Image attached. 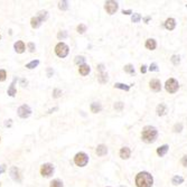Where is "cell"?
Here are the masks:
<instances>
[{
  "mask_svg": "<svg viewBox=\"0 0 187 187\" xmlns=\"http://www.w3.org/2000/svg\"><path fill=\"white\" fill-rule=\"evenodd\" d=\"M140 19H141V15L140 14H133L132 15V18H131L132 22H139Z\"/></svg>",
  "mask_w": 187,
  "mask_h": 187,
  "instance_id": "30",
  "label": "cell"
},
{
  "mask_svg": "<svg viewBox=\"0 0 187 187\" xmlns=\"http://www.w3.org/2000/svg\"><path fill=\"white\" fill-rule=\"evenodd\" d=\"M152 184H154V178L147 171H140L136 176L137 187H151Z\"/></svg>",
  "mask_w": 187,
  "mask_h": 187,
  "instance_id": "1",
  "label": "cell"
},
{
  "mask_svg": "<svg viewBox=\"0 0 187 187\" xmlns=\"http://www.w3.org/2000/svg\"><path fill=\"white\" fill-rule=\"evenodd\" d=\"M157 136H158V131L155 127H151V125H146L145 128L142 129V132H141V137H142V140L147 142V144H151L156 140Z\"/></svg>",
  "mask_w": 187,
  "mask_h": 187,
  "instance_id": "2",
  "label": "cell"
},
{
  "mask_svg": "<svg viewBox=\"0 0 187 187\" xmlns=\"http://www.w3.org/2000/svg\"><path fill=\"white\" fill-rule=\"evenodd\" d=\"M87 161H89V157L85 152H79L74 157V163L76 166L84 167L87 164Z\"/></svg>",
  "mask_w": 187,
  "mask_h": 187,
  "instance_id": "5",
  "label": "cell"
},
{
  "mask_svg": "<svg viewBox=\"0 0 187 187\" xmlns=\"http://www.w3.org/2000/svg\"><path fill=\"white\" fill-rule=\"evenodd\" d=\"M140 71H141V73H146V71H147V66H146V65H142L141 68H140Z\"/></svg>",
  "mask_w": 187,
  "mask_h": 187,
  "instance_id": "41",
  "label": "cell"
},
{
  "mask_svg": "<svg viewBox=\"0 0 187 187\" xmlns=\"http://www.w3.org/2000/svg\"><path fill=\"white\" fill-rule=\"evenodd\" d=\"M149 85H150V89H151L152 91H155V92H159V91L161 90V83H160V81L157 80V79L151 80V81L149 82Z\"/></svg>",
  "mask_w": 187,
  "mask_h": 187,
  "instance_id": "10",
  "label": "cell"
},
{
  "mask_svg": "<svg viewBox=\"0 0 187 187\" xmlns=\"http://www.w3.org/2000/svg\"><path fill=\"white\" fill-rule=\"evenodd\" d=\"M55 53L58 57H66L67 54H68V46L64 43H58L56 46H55Z\"/></svg>",
  "mask_w": 187,
  "mask_h": 187,
  "instance_id": "4",
  "label": "cell"
},
{
  "mask_svg": "<svg viewBox=\"0 0 187 187\" xmlns=\"http://www.w3.org/2000/svg\"><path fill=\"white\" fill-rule=\"evenodd\" d=\"M15 51L17 53H19V54H21V53H24V51H25V44L21 42V41H18V42L15 43Z\"/></svg>",
  "mask_w": 187,
  "mask_h": 187,
  "instance_id": "15",
  "label": "cell"
},
{
  "mask_svg": "<svg viewBox=\"0 0 187 187\" xmlns=\"http://www.w3.org/2000/svg\"><path fill=\"white\" fill-rule=\"evenodd\" d=\"M98 80H99L100 83H106V82H108V74L105 72L100 73L99 76H98Z\"/></svg>",
  "mask_w": 187,
  "mask_h": 187,
  "instance_id": "21",
  "label": "cell"
},
{
  "mask_svg": "<svg viewBox=\"0 0 187 187\" xmlns=\"http://www.w3.org/2000/svg\"><path fill=\"white\" fill-rule=\"evenodd\" d=\"M118 8H119V5L115 1H111L110 0V1H106L104 3V9L106 10V12L109 15H113L115 11L118 10Z\"/></svg>",
  "mask_w": 187,
  "mask_h": 187,
  "instance_id": "7",
  "label": "cell"
},
{
  "mask_svg": "<svg viewBox=\"0 0 187 187\" xmlns=\"http://www.w3.org/2000/svg\"><path fill=\"white\" fill-rule=\"evenodd\" d=\"M76 30H77V33H80V34H83L84 31H86V26L83 25V24H80V25L76 27Z\"/></svg>",
  "mask_w": 187,
  "mask_h": 187,
  "instance_id": "29",
  "label": "cell"
},
{
  "mask_svg": "<svg viewBox=\"0 0 187 187\" xmlns=\"http://www.w3.org/2000/svg\"><path fill=\"white\" fill-rule=\"evenodd\" d=\"M149 19H150V17H146V18H145V21L147 22V21L149 20Z\"/></svg>",
  "mask_w": 187,
  "mask_h": 187,
  "instance_id": "47",
  "label": "cell"
},
{
  "mask_svg": "<svg viewBox=\"0 0 187 187\" xmlns=\"http://www.w3.org/2000/svg\"><path fill=\"white\" fill-rule=\"evenodd\" d=\"M125 72L129 73V74H135V67L131 64H128L125 66Z\"/></svg>",
  "mask_w": 187,
  "mask_h": 187,
  "instance_id": "27",
  "label": "cell"
},
{
  "mask_svg": "<svg viewBox=\"0 0 187 187\" xmlns=\"http://www.w3.org/2000/svg\"><path fill=\"white\" fill-rule=\"evenodd\" d=\"M84 62H85V58L83 56H76L75 57V64H82L83 65Z\"/></svg>",
  "mask_w": 187,
  "mask_h": 187,
  "instance_id": "33",
  "label": "cell"
},
{
  "mask_svg": "<svg viewBox=\"0 0 187 187\" xmlns=\"http://www.w3.org/2000/svg\"><path fill=\"white\" fill-rule=\"evenodd\" d=\"M58 8L61 10H66L68 8V2L67 1H60L58 2Z\"/></svg>",
  "mask_w": 187,
  "mask_h": 187,
  "instance_id": "26",
  "label": "cell"
},
{
  "mask_svg": "<svg viewBox=\"0 0 187 187\" xmlns=\"http://www.w3.org/2000/svg\"><path fill=\"white\" fill-rule=\"evenodd\" d=\"M96 71H99L100 73H103L104 72V65H103V64H100V65H98V67H96Z\"/></svg>",
  "mask_w": 187,
  "mask_h": 187,
  "instance_id": "38",
  "label": "cell"
},
{
  "mask_svg": "<svg viewBox=\"0 0 187 187\" xmlns=\"http://www.w3.org/2000/svg\"><path fill=\"white\" fill-rule=\"evenodd\" d=\"M131 155V150L128 148V147H123V148H121V150H120V157L122 158V159H128L129 157Z\"/></svg>",
  "mask_w": 187,
  "mask_h": 187,
  "instance_id": "12",
  "label": "cell"
},
{
  "mask_svg": "<svg viewBox=\"0 0 187 187\" xmlns=\"http://www.w3.org/2000/svg\"><path fill=\"white\" fill-rule=\"evenodd\" d=\"M115 110L121 111V110L123 109V103H122V102H117V103L115 104Z\"/></svg>",
  "mask_w": 187,
  "mask_h": 187,
  "instance_id": "36",
  "label": "cell"
},
{
  "mask_svg": "<svg viewBox=\"0 0 187 187\" xmlns=\"http://www.w3.org/2000/svg\"><path fill=\"white\" fill-rule=\"evenodd\" d=\"M15 82H16V79L12 81L10 87L8 89V94H9L10 96H15V95H16V93H17V91H16V89H15Z\"/></svg>",
  "mask_w": 187,
  "mask_h": 187,
  "instance_id": "22",
  "label": "cell"
},
{
  "mask_svg": "<svg viewBox=\"0 0 187 187\" xmlns=\"http://www.w3.org/2000/svg\"><path fill=\"white\" fill-rule=\"evenodd\" d=\"M106 152H108L106 146H104V145L98 146V148H96V155H98V156L102 157V156H104V155H106Z\"/></svg>",
  "mask_w": 187,
  "mask_h": 187,
  "instance_id": "14",
  "label": "cell"
},
{
  "mask_svg": "<svg viewBox=\"0 0 187 187\" xmlns=\"http://www.w3.org/2000/svg\"><path fill=\"white\" fill-rule=\"evenodd\" d=\"M6 76H7L6 71L5 70H0V82H3L6 80Z\"/></svg>",
  "mask_w": 187,
  "mask_h": 187,
  "instance_id": "35",
  "label": "cell"
},
{
  "mask_svg": "<svg viewBox=\"0 0 187 187\" xmlns=\"http://www.w3.org/2000/svg\"><path fill=\"white\" fill-rule=\"evenodd\" d=\"M21 85H22V86H26V85H27V81H26L25 79L21 80Z\"/></svg>",
  "mask_w": 187,
  "mask_h": 187,
  "instance_id": "44",
  "label": "cell"
},
{
  "mask_svg": "<svg viewBox=\"0 0 187 187\" xmlns=\"http://www.w3.org/2000/svg\"><path fill=\"white\" fill-rule=\"evenodd\" d=\"M149 71H151V72L158 71V67H157V64H156V63H152V64L150 65V67H149Z\"/></svg>",
  "mask_w": 187,
  "mask_h": 187,
  "instance_id": "37",
  "label": "cell"
},
{
  "mask_svg": "<svg viewBox=\"0 0 187 187\" xmlns=\"http://www.w3.org/2000/svg\"><path fill=\"white\" fill-rule=\"evenodd\" d=\"M165 89H166L167 92H169V93H175L179 89V84H178V82L175 79H169V80H167L166 83H165Z\"/></svg>",
  "mask_w": 187,
  "mask_h": 187,
  "instance_id": "6",
  "label": "cell"
},
{
  "mask_svg": "<svg viewBox=\"0 0 187 187\" xmlns=\"http://www.w3.org/2000/svg\"><path fill=\"white\" fill-rule=\"evenodd\" d=\"M47 73H48V77H51V76H52V73H53L52 68H48V70H47Z\"/></svg>",
  "mask_w": 187,
  "mask_h": 187,
  "instance_id": "45",
  "label": "cell"
},
{
  "mask_svg": "<svg viewBox=\"0 0 187 187\" xmlns=\"http://www.w3.org/2000/svg\"><path fill=\"white\" fill-rule=\"evenodd\" d=\"M31 113V110L30 108L28 106V105H26V104H24V105H21L19 106V109H18V115L20 117V118H28Z\"/></svg>",
  "mask_w": 187,
  "mask_h": 187,
  "instance_id": "9",
  "label": "cell"
},
{
  "mask_svg": "<svg viewBox=\"0 0 187 187\" xmlns=\"http://www.w3.org/2000/svg\"><path fill=\"white\" fill-rule=\"evenodd\" d=\"M47 16H48V15H47V11H45V10L39 11L37 17H33L30 19L31 27H33V28H38L43 21L47 19Z\"/></svg>",
  "mask_w": 187,
  "mask_h": 187,
  "instance_id": "3",
  "label": "cell"
},
{
  "mask_svg": "<svg viewBox=\"0 0 187 187\" xmlns=\"http://www.w3.org/2000/svg\"><path fill=\"white\" fill-rule=\"evenodd\" d=\"M131 12H132L131 10H123L122 11V14H125V15H130Z\"/></svg>",
  "mask_w": 187,
  "mask_h": 187,
  "instance_id": "46",
  "label": "cell"
},
{
  "mask_svg": "<svg viewBox=\"0 0 187 187\" xmlns=\"http://www.w3.org/2000/svg\"><path fill=\"white\" fill-rule=\"evenodd\" d=\"M102 110V106H101V104L98 103V102H93V103L91 104V111L93 112V113H98V112H100Z\"/></svg>",
  "mask_w": 187,
  "mask_h": 187,
  "instance_id": "20",
  "label": "cell"
},
{
  "mask_svg": "<svg viewBox=\"0 0 187 187\" xmlns=\"http://www.w3.org/2000/svg\"><path fill=\"white\" fill-rule=\"evenodd\" d=\"M168 149H169V146L168 145L161 146V147H159V148L157 149V154H158L160 157L165 156V155L167 154V151H168Z\"/></svg>",
  "mask_w": 187,
  "mask_h": 187,
  "instance_id": "18",
  "label": "cell"
},
{
  "mask_svg": "<svg viewBox=\"0 0 187 187\" xmlns=\"http://www.w3.org/2000/svg\"><path fill=\"white\" fill-rule=\"evenodd\" d=\"M28 48H29V51L31 53L35 51V45H34V43H28Z\"/></svg>",
  "mask_w": 187,
  "mask_h": 187,
  "instance_id": "39",
  "label": "cell"
},
{
  "mask_svg": "<svg viewBox=\"0 0 187 187\" xmlns=\"http://www.w3.org/2000/svg\"><path fill=\"white\" fill-rule=\"evenodd\" d=\"M171 62H173L174 65H178L179 62H180V57L178 55H173L171 56Z\"/></svg>",
  "mask_w": 187,
  "mask_h": 187,
  "instance_id": "31",
  "label": "cell"
},
{
  "mask_svg": "<svg viewBox=\"0 0 187 187\" xmlns=\"http://www.w3.org/2000/svg\"><path fill=\"white\" fill-rule=\"evenodd\" d=\"M157 115H159V117H161V115H164L166 113V105L164 103H160L157 105Z\"/></svg>",
  "mask_w": 187,
  "mask_h": 187,
  "instance_id": "19",
  "label": "cell"
},
{
  "mask_svg": "<svg viewBox=\"0 0 187 187\" xmlns=\"http://www.w3.org/2000/svg\"><path fill=\"white\" fill-rule=\"evenodd\" d=\"M173 184L174 185H180V184H183V182H184V178L182 176H174L173 177Z\"/></svg>",
  "mask_w": 187,
  "mask_h": 187,
  "instance_id": "23",
  "label": "cell"
},
{
  "mask_svg": "<svg viewBox=\"0 0 187 187\" xmlns=\"http://www.w3.org/2000/svg\"><path fill=\"white\" fill-rule=\"evenodd\" d=\"M0 38H1V35H0Z\"/></svg>",
  "mask_w": 187,
  "mask_h": 187,
  "instance_id": "48",
  "label": "cell"
},
{
  "mask_svg": "<svg viewBox=\"0 0 187 187\" xmlns=\"http://www.w3.org/2000/svg\"><path fill=\"white\" fill-rule=\"evenodd\" d=\"M38 64H39V61H37V60H36V61H31L30 63H28V64L26 65V67L29 68V70H31V68H35Z\"/></svg>",
  "mask_w": 187,
  "mask_h": 187,
  "instance_id": "28",
  "label": "cell"
},
{
  "mask_svg": "<svg viewBox=\"0 0 187 187\" xmlns=\"http://www.w3.org/2000/svg\"><path fill=\"white\" fill-rule=\"evenodd\" d=\"M90 71H91V68H90V66H89V65H86V64H83V65H80V68H79V72H80V74H81V75H83V76H85V75H87V74L90 73Z\"/></svg>",
  "mask_w": 187,
  "mask_h": 187,
  "instance_id": "16",
  "label": "cell"
},
{
  "mask_svg": "<svg viewBox=\"0 0 187 187\" xmlns=\"http://www.w3.org/2000/svg\"><path fill=\"white\" fill-rule=\"evenodd\" d=\"M61 95H62V91H61V90L55 89V90L53 91V98H60Z\"/></svg>",
  "mask_w": 187,
  "mask_h": 187,
  "instance_id": "34",
  "label": "cell"
},
{
  "mask_svg": "<svg viewBox=\"0 0 187 187\" xmlns=\"http://www.w3.org/2000/svg\"><path fill=\"white\" fill-rule=\"evenodd\" d=\"M182 164L184 167H187V156H184L182 158Z\"/></svg>",
  "mask_w": 187,
  "mask_h": 187,
  "instance_id": "40",
  "label": "cell"
},
{
  "mask_svg": "<svg viewBox=\"0 0 187 187\" xmlns=\"http://www.w3.org/2000/svg\"><path fill=\"white\" fill-rule=\"evenodd\" d=\"M49 187H63V183L60 179H54L53 182H51Z\"/></svg>",
  "mask_w": 187,
  "mask_h": 187,
  "instance_id": "25",
  "label": "cell"
},
{
  "mask_svg": "<svg viewBox=\"0 0 187 187\" xmlns=\"http://www.w3.org/2000/svg\"><path fill=\"white\" fill-rule=\"evenodd\" d=\"M174 132H180L182 130H183V125L182 123H176V125H174Z\"/></svg>",
  "mask_w": 187,
  "mask_h": 187,
  "instance_id": "32",
  "label": "cell"
},
{
  "mask_svg": "<svg viewBox=\"0 0 187 187\" xmlns=\"http://www.w3.org/2000/svg\"><path fill=\"white\" fill-rule=\"evenodd\" d=\"M175 26H176V21H175L174 18H168L166 22H165V27L168 30H173L175 28Z\"/></svg>",
  "mask_w": 187,
  "mask_h": 187,
  "instance_id": "13",
  "label": "cell"
},
{
  "mask_svg": "<svg viewBox=\"0 0 187 187\" xmlns=\"http://www.w3.org/2000/svg\"><path fill=\"white\" fill-rule=\"evenodd\" d=\"M156 46H157V44H156V41H155V39H152V38L147 39V42H146V47H147L148 49L154 51V49L156 48Z\"/></svg>",
  "mask_w": 187,
  "mask_h": 187,
  "instance_id": "17",
  "label": "cell"
},
{
  "mask_svg": "<svg viewBox=\"0 0 187 187\" xmlns=\"http://www.w3.org/2000/svg\"><path fill=\"white\" fill-rule=\"evenodd\" d=\"M115 89H120V90H125V91H129L130 90V85H125L122 83H115Z\"/></svg>",
  "mask_w": 187,
  "mask_h": 187,
  "instance_id": "24",
  "label": "cell"
},
{
  "mask_svg": "<svg viewBox=\"0 0 187 187\" xmlns=\"http://www.w3.org/2000/svg\"><path fill=\"white\" fill-rule=\"evenodd\" d=\"M6 170V167H5V165H2V166H0V174H2L3 171Z\"/></svg>",
  "mask_w": 187,
  "mask_h": 187,
  "instance_id": "43",
  "label": "cell"
},
{
  "mask_svg": "<svg viewBox=\"0 0 187 187\" xmlns=\"http://www.w3.org/2000/svg\"><path fill=\"white\" fill-rule=\"evenodd\" d=\"M61 37H62V38L66 37V33H60V34H58V38H61Z\"/></svg>",
  "mask_w": 187,
  "mask_h": 187,
  "instance_id": "42",
  "label": "cell"
},
{
  "mask_svg": "<svg viewBox=\"0 0 187 187\" xmlns=\"http://www.w3.org/2000/svg\"><path fill=\"white\" fill-rule=\"evenodd\" d=\"M54 173V167L52 164H44L41 167V174L44 177H49L52 176V174Z\"/></svg>",
  "mask_w": 187,
  "mask_h": 187,
  "instance_id": "8",
  "label": "cell"
},
{
  "mask_svg": "<svg viewBox=\"0 0 187 187\" xmlns=\"http://www.w3.org/2000/svg\"><path fill=\"white\" fill-rule=\"evenodd\" d=\"M10 176L15 182H20L21 178L19 175V169L17 167H11L10 169Z\"/></svg>",
  "mask_w": 187,
  "mask_h": 187,
  "instance_id": "11",
  "label": "cell"
}]
</instances>
